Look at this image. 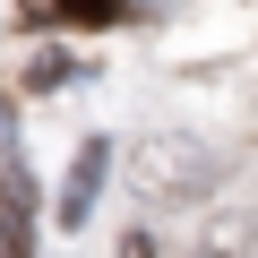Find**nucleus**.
<instances>
[{
  "label": "nucleus",
  "instance_id": "obj_1",
  "mask_svg": "<svg viewBox=\"0 0 258 258\" xmlns=\"http://www.w3.org/2000/svg\"><path fill=\"white\" fill-rule=\"evenodd\" d=\"M224 172H232V147H215V138L164 129V138H138V147H129V189H138L147 207H189V198H207Z\"/></svg>",
  "mask_w": 258,
  "mask_h": 258
},
{
  "label": "nucleus",
  "instance_id": "obj_2",
  "mask_svg": "<svg viewBox=\"0 0 258 258\" xmlns=\"http://www.w3.org/2000/svg\"><path fill=\"white\" fill-rule=\"evenodd\" d=\"M103 172H112V147H103V138H86V147H78V164H69V181H60V198H52V224H60V232H78V224L95 215Z\"/></svg>",
  "mask_w": 258,
  "mask_h": 258
},
{
  "label": "nucleus",
  "instance_id": "obj_3",
  "mask_svg": "<svg viewBox=\"0 0 258 258\" xmlns=\"http://www.w3.org/2000/svg\"><path fill=\"white\" fill-rule=\"evenodd\" d=\"M189 258H258V215H207Z\"/></svg>",
  "mask_w": 258,
  "mask_h": 258
},
{
  "label": "nucleus",
  "instance_id": "obj_4",
  "mask_svg": "<svg viewBox=\"0 0 258 258\" xmlns=\"http://www.w3.org/2000/svg\"><path fill=\"white\" fill-rule=\"evenodd\" d=\"M60 78H69V60H60V52H43V60L26 69V86H35V95H43V86H60Z\"/></svg>",
  "mask_w": 258,
  "mask_h": 258
}]
</instances>
